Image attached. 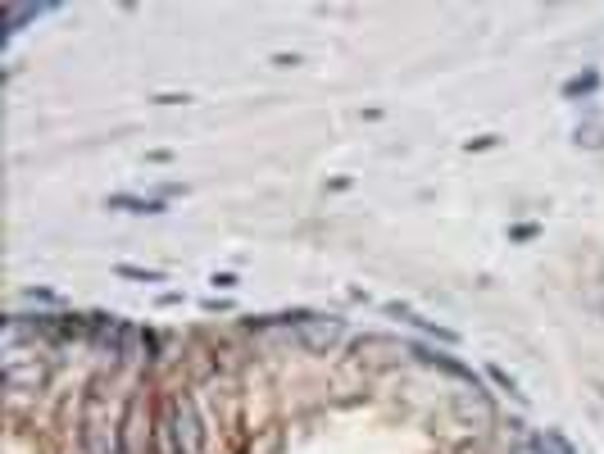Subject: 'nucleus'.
<instances>
[{"mask_svg":"<svg viewBox=\"0 0 604 454\" xmlns=\"http://www.w3.org/2000/svg\"><path fill=\"white\" fill-rule=\"evenodd\" d=\"M78 441L87 454H123V418L109 414V382L96 377L82 395V418H78Z\"/></svg>","mask_w":604,"mask_h":454,"instance_id":"1","label":"nucleus"},{"mask_svg":"<svg viewBox=\"0 0 604 454\" xmlns=\"http://www.w3.org/2000/svg\"><path fill=\"white\" fill-rule=\"evenodd\" d=\"M173 427H178L187 454H205V423H200L191 395H173Z\"/></svg>","mask_w":604,"mask_h":454,"instance_id":"2","label":"nucleus"},{"mask_svg":"<svg viewBox=\"0 0 604 454\" xmlns=\"http://www.w3.org/2000/svg\"><path fill=\"white\" fill-rule=\"evenodd\" d=\"M296 332H300V341H305L309 350H327V346H337V341H341L346 323H341V318H300Z\"/></svg>","mask_w":604,"mask_h":454,"instance_id":"3","label":"nucleus"},{"mask_svg":"<svg viewBox=\"0 0 604 454\" xmlns=\"http://www.w3.org/2000/svg\"><path fill=\"white\" fill-rule=\"evenodd\" d=\"M150 450L155 454H187L178 427H173V395H169V405H164V414H159V423H155V441H150Z\"/></svg>","mask_w":604,"mask_h":454,"instance_id":"4","label":"nucleus"},{"mask_svg":"<svg viewBox=\"0 0 604 454\" xmlns=\"http://www.w3.org/2000/svg\"><path fill=\"white\" fill-rule=\"evenodd\" d=\"M46 382V368L41 364H32V368H5V386H10V391H23V386H41Z\"/></svg>","mask_w":604,"mask_h":454,"instance_id":"5","label":"nucleus"},{"mask_svg":"<svg viewBox=\"0 0 604 454\" xmlns=\"http://www.w3.org/2000/svg\"><path fill=\"white\" fill-rule=\"evenodd\" d=\"M414 355L423 359V364H436V368H446L450 377H468V368L464 364H455L450 355H436V350H427V346H414Z\"/></svg>","mask_w":604,"mask_h":454,"instance_id":"6","label":"nucleus"},{"mask_svg":"<svg viewBox=\"0 0 604 454\" xmlns=\"http://www.w3.org/2000/svg\"><path fill=\"white\" fill-rule=\"evenodd\" d=\"M109 205L114 209H137V214H159V209H164L159 200H137V196H114Z\"/></svg>","mask_w":604,"mask_h":454,"instance_id":"7","label":"nucleus"},{"mask_svg":"<svg viewBox=\"0 0 604 454\" xmlns=\"http://www.w3.org/2000/svg\"><path fill=\"white\" fill-rule=\"evenodd\" d=\"M486 373H491V382H496L500 391H509V395H514V400H523V395H518V386H514V377H509L505 368H496V364H491V368H486Z\"/></svg>","mask_w":604,"mask_h":454,"instance_id":"8","label":"nucleus"},{"mask_svg":"<svg viewBox=\"0 0 604 454\" xmlns=\"http://www.w3.org/2000/svg\"><path fill=\"white\" fill-rule=\"evenodd\" d=\"M119 273L123 277H137V282H159V277H164V273H155V268H128V264H123Z\"/></svg>","mask_w":604,"mask_h":454,"instance_id":"9","label":"nucleus"},{"mask_svg":"<svg viewBox=\"0 0 604 454\" xmlns=\"http://www.w3.org/2000/svg\"><path fill=\"white\" fill-rule=\"evenodd\" d=\"M591 87H595V73H586V78H573V82H568L564 91H568V96H577V91H591Z\"/></svg>","mask_w":604,"mask_h":454,"instance_id":"10","label":"nucleus"}]
</instances>
